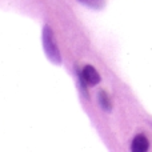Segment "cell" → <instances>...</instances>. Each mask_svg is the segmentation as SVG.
<instances>
[{"mask_svg":"<svg viewBox=\"0 0 152 152\" xmlns=\"http://www.w3.org/2000/svg\"><path fill=\"white\" fill-rule=\"evenodd\" d=\"M148 148H150V142L144 135L139 134L134 137L131 144V150L134 152H145Z\"/></svg>","mask_w":152,"mask_h":152,"instance_id":"obj_3","label":"cell"},{"mask_svg":"<svg viewBox=\"0 0 152 152\" xmlns=\"http://www.w3.org/2000/svg\"><path fill=\"white\" fill-rule=\"evenodd\" d=\"M81 74H83L84 80H86V83L88 86H97L100 83V80H102V77H100L99 72L96 71V68L94 66H89V64L83 67Z\"/></svg>","mask_w":152,"mask_h":152,"instance_id":"obj_2","label":"cell"},{"mask_svg":"<svg viewBox=\"0 0 152 152\" xmlns=\"http://www.w3.org/2000/svg\"><path fill=\"white\" fill-rule=\"evenodd\" d=\"M42 40H43V47H44V52L47 55L48 60L51 63L56 64H61L63 59H61V53L60 50L58 47V43H56L55 35H53V31L50 26H44L42 32Z\"/></svg>","mask_w":152,"mask_h":152,"instance_id":"obj_1","label":"cell"},{"mask_svg":"<svg viewBox=\"0 0 152 152\" xmlns=\"http://www.w3.org/2000/svg\"><path fill=\"white\" fill-rule=\"evenodd\" d=\"M97 102H99L100 107L105 111V112H111L112 111V102H111V97L104 89H100L99 94H97Z\"/></svg>","mask_w":152,"mask_h":152,"instance_id":"obj_4","label":"cell"},{"mask_svg":"<svg viewBox=\"0 0 152 152\" xmlns=\"http://www.w3.org/2000/svg\"><path fill=\"white\" fill-rule=\"evenodd\" d=\"M77 1L92 8V10H102L105 5V0H77Z\"/></svg>","mask_w":152,"mask_h":152,"instance_id":"obj_5","label":"cell"}]
</instances>
